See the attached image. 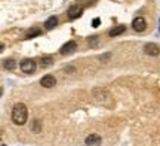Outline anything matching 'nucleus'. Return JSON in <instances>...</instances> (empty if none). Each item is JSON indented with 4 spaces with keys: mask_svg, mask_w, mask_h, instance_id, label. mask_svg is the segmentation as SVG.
Masks as SVG:
<instances>
[{
    "mask_svg": "<svg viewBox=\"0 0 160 146\" xmlns=\"http://www.w3.org/2000/svg\"><path fill=\"white\" fill-rule=\"evenodd\" d=\"M36 69H37V64H36L34 60L27 58L21 63V70H22L24 73H34Z\"/></svg>",
    "mask_w": 160,
    "mask_h": 146,
    "instance_id": "nucleus-2",
    "label": "nucleus"
},
{
    "mask_svg": "<svg viewBox=\"0 0 160 146\" xmlns=\"http://www.w3.org/2000/svg\"><path fill=\"white\" fill-rule=\"evenodd\" d=\"M2 146H6V145H2Z\"/></svg>",
    "mask_w": 160,
    "mask_h": 146,
    "instance_id": "nucleus-16",
    "label": "nucleus"
},
{
    "mask_svg": "<svg viewBox=\"0 0 160 146\" xmlns=\"http://www.w3.org/2000/svg\"><path fill=\"white\" fill-rule=\"evenodd\" d=\"M82 12H83V6L82 5H74V6H71L68 9V18L70 19H76V18H79L80 15H82Z\"/></svg>",
    "mask_w": 160,
    "mask_h": 146,
    "instance_id": "nucleus-5",
    "label": "nucleus"
},
{
    "mask_svg": "<svg viewBox=\"0 0 160 146\" xmlns=\"http://www.w3.org/2000/svg\"><path fill=\"white\" fill-rule=\"evenodd\" d=\"M144 52L148 54V55H153V57H157L160 54V48H159V45H156V43H147V45L144 46Z\"/></svg>",
    "mask_w": 160,
    "mask_h": 146,
    "instance_id": "nucleus-6",
    "label": "nucleus"
},
{
    "mask_svg": "<svg viewBox=\"0 0 160 146\" xmlns=\"http://www.w3.org/2000/svg\"><path fill=\"white\" fill-rule=\"evenodd\" d=\"M15 61H13V60H6L5 61V67L6 69H9V70H13V69H15Z\"/></svg>",
    "mask_w": 160,
    "mask_h": 146,
    "instance_id": "nucleus-11",
    "label": "nucleus"
},
{
    "mask_svg": "<svg viewBox=\"0 0 160 146\" xmlns=\"http://www.w3.org/2000/svg\"><path fill=\"white\" fill-rule=\"evenodd\" d=\"M57 24H58V18L57 17H49L45 23V29L46 30H52V29L57 27Z\"/></svg>",
    "mask_w": 160,
    "mask_h": 146,
    "instance_id": "nucleus-9",
    "label": "nucleus"
},
{
    "mask_svg": "<svg viewBox=\"0 0 160 146\" xmlns=\"http://www.w3.org/2000/svg\"><path fill=\"white\" fill-rule=\"evenodd\" d=\"M37 35H40V30H39V29L33 30V31H28V35H27V37H33V36H37Z\"/></svg>",
    "mask_w": 160,
    "mask_h": 146,
    "instance_id": "nucleus-13",
    "label": "nucleus"
},
{
    "mask_svg": "<svg viewBox=\"0 0 160 146\" xmlns=\"http://www.w3.org/2000/svg\"><path fill=\"white\" fill-rule=\"evenodd\" d=\"M28 118V111H27V106L24 103H18L13 106L12 109V121L17 125H24L25 121Z\"/></svg>",
    "mask_w": 160,
    "mask_h": 146,
    "instance_id": "nucleus-1",
    "label": "nucleus"
},
{
    "mask_svg": "<svg viewBox=\"0 0 160 146\" xmlns=\"http://www.w3.org/2000/svg\"><path fill=\"white\" fill-rule=\"evenodd\" d=\"M86 145L88 146H99L101 145V137L98 134H89L86 137Z\"/></svg>",
    "mask_w": 160,
    "mask_h": 146,
    "instance_id": "nucleus-8",
    "label": "nucleus"
},
{
    "mask_svg": "<svg viewBox=\"0 0 160 146\" xmlns=\"http://www.w3.org/2000/svg\"><path fill=\"white\" fill-rule=\"evenodd\" d=\"M40 84H42V87H45V88H52V87H55L57 79H55L52 75H45L42 79H40Z\"/></svg>",
    "mask_w": 160,
    "mask_h": 146,
    "instance_id": "nucleus-7",
    "label": "nucleus"
},
{
    "mask_svg": "<svg viewBox=\"0 0 160 146\" xmlns=\"http://www.w3.org/2000/svg\"><path fill=\"white\" fill-rule=\"evenodd\" d=\"M132 29L135 30V31H138V33H141V31H144V30L147 29V21L142 17H137L132 21Z\"/></svg>",
    "mask_w": 160,
    "mask_h": 146,
    "instance_id": "nucleus-3",
    "label": "nucleus"
},
{
    "mask_svg": "<svg viewBox=\"0 0 160 146\" xmlns=\"http://www.w3.org/2000/svg\"><path fill=\"white\" fill-rule=\"evenodd\" d=\"M125 30H126V25H116L114 29L110 30V36H111V37H116V36L125 33Z\"/></svg>",
    "mask_w": 160,
    "mask_h": 146,
    "instance_id": "nucleus-10",
    "label": "nucleus"
},
{
    "mask_svg": "<svg viewBox=\"0 0 160 146\" xmlns=\"http://www.w3.org/2000/svg\"><path fill=\"white\" fill-rule=\"evenodd\" d=\"M52 64V58L51 57H46V58L42 60V63H40V66L42 67H49V66Z\"/></svg>",
    "mask_w": 160,
    "mask_h": 146,
    "instance_id": "nucleus-12",
    "label": "nucleus"
},
{
    "mask_svg": "<svg viewBox=\"0 0 160 146\" xmlns=\"http://www.w3.org/2000/svg\"><path fill=\"white\" fill-rule=\"evenodd\" d=\"M33 130H34L36 133H39V131H40V121H39V119H36V121H34V127H33Z\"/></svg>",
    "mask_w": 160,
    "mask_h": 146,
    "instance_id": "nucleus-14",
    "label": "nucleus"
},
{
    "mask_svg": "<svg viewBox=\"0 0 160 146\" xmlns=\"http://www.w3.org/2000/svg\"><path fill=\"white\" fill-rule=\"evenodd\" d=\"M76 49H77V43H76L74 41H70V42H67L65 45H62V46H61V49H59V54L67 55V54L74 52Z\"/></svg>",
    "mask_w": 160,
    "mask_h": 146,
    "instance_id": "nucleus-4",
    "label": "nucleus"
},
{
    "mask_svg": "<svg viewBox=\"0 0 160 146\" xmlns=\"http://www.w3.org/2000/svg\"><path fill=\"white\" fill-rule=\"evenodd\" d=\"M92 24H93V27H98V25H99V18H95Z\"/></svg>",
    "mask_w": 160,
    "mask_h": 146,
    "instance_id": "nucleus-15",
    "label": "nucleus"
}]
</instances>
